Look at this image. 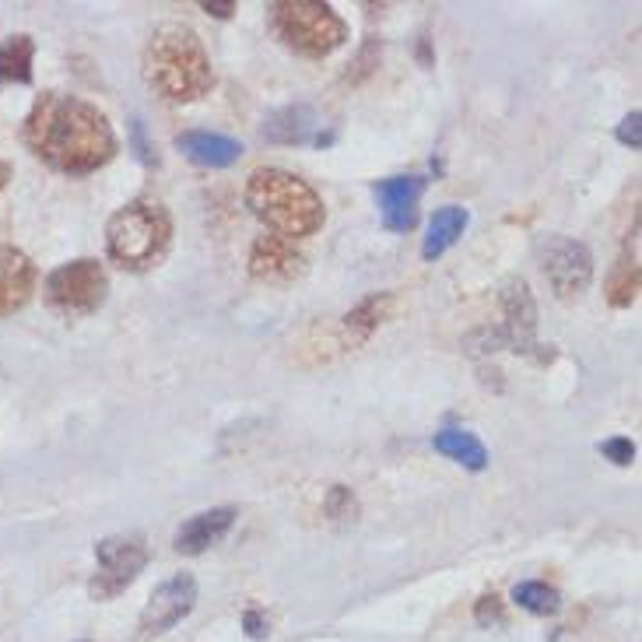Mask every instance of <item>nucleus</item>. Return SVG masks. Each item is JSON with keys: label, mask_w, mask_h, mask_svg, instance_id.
Wrapping results in <instances>:
<instances>
[{"label": "nucleus", "mask_w": 642, "mask_h": 642, "mask_svg": "<svg viewBox=\"0 0 642 642\" xmlns=\"http://www.w3.org/2000/svg\"><path fill=\"white\" fill-rule=\"evenodd\" d=\"M26 144L63 175H88L117 154V134L92 102L63 92L39 96L26 117Z\"/></svg>", "instance_id": "obj_1"}, {"label": "nucleus", "mask_w": 642, "mask_h": 642, "mask_svg": "<svg viewBox=\"0 0 642 642\" xmlns=\"http://www.w3.org/2000/svg\"><path fill=\"white\" fill-rule=\"evenodd\" d=\"M144 81L165 102H197L208 96L214 71L201 36L183 21H162L144 47Z\"/></svg>", "instance_id": "obj_2"}, {"label": "nucleus", "mask_w": 642, "mask_h": 642, "mask_svg": "<svg viewBox=\"0 0 642 642\" xmlns=\"http://www.w3.org/2000/svg\"><path fill=\"white\" fill-rule=\"evenodd\" d=\"M247 208L292 242L313 235L327 218L320 193L288 169H257L247 180Z\"/></svg>", "instance_id": "obj_3"}, {"label": "nucleus", "mask_w": 642, "mask_h": 642, "mask_svg": "<svg viewBox=\"0 0 642 642\" xmlns=\"http://www.w3.org/2000/svg\"><path fill=\"white\" fill-rule=\"evenodd\" d=\"M172 242V221L169 211L154 201H134L120 208L106 225V250L109 260L120 263L123 271H151L162 263Z\"/></svg>", "instance_id": "obj_4"}, {"label": "nucleus", "mask_w": 642, "mask_h": 642, "mask_svg": "<svg viewBox=\"0 0 642 642\" xmlns=\"http://www.w3.org/2000/svg\"><path fill=\"white\" fill-rule=\"evenodd\" d=\"M268 21L271 32L288 50L309 60L330 57L348 39L344 18L330 4H323V0H278V4L268 8Z\"/></svg>", "instance_id": "obj_5"}, {"label": "nucleus", "mask_w": 642, "mask_h": 642, "mask_svg": "<svg viewBox=\"0 0 642 642\" xmlns=\"http://www.w3.org/2000/svg\"><path fill=\"white\" fill-rule=\"evenodd\" d=\"M106 292H109V278L102 271V263L88 260V257L57 268L47 278V288H42L47 305L53 309V313L68 317V320L96 313V309L106 302Z\"/></svg>", "instance_id": "obj_6"}, {"label": "nucleus", "mask_w": 642, "mask_h": 642, "mask_svg": "<svg viewBox=\"0 0 642 642\" xmlns=\"http://www.w3.org/2000/svg\"><path fill=\"white\" fill-rule=\"evenodd\" d=\"M96 575L88 583L92 601H113L130 583L138 580L141 569L148 565V548L141 534H117L96 544Z\"/></svg>", "instance_id": "obj_7"}, {"label": "nucleus", "mask_w": 642, "mask_h": 642, "mask_svg": "<svg viewBox=\"0 0 642 642\" xmlns=\"http://www.w3.org/2000/svg\"><path fill=\"white\" fill-rule=\"evenodd\" d=\"M541 271L559 299H580L593 281V253L569 235H548L541 247Z\"/></svg>", "instance_id": "obj_8"}, {"label": "nucleus", "mask_w": 642, "mask_h": 642, "mask_svg": "<svg viewBox=\"0 0 642 642\" xmlns=\"http://www.w3.org/2000/svg\"><path fill=\"white\" fill-rule=\"evenodd\" d=\"M197 604V580L190 572H180L165 580L159 590L148 596V604L141 611V639H154V635H165L169 629H175L183 618L193 611Z\"/></svg>", "instance_id": "obj_9"}, {"label": "nucleus", "mask_w": 642, "mask_h": 642, "mask_svg": "<svg viewBox=\"0 0 642 642\" xmlns=\"http://www.w3.org/2000/svg\"><path fill=\"white\" fill-rule=\"evenodd\" d=\"M425 180L422 175H390V180L372 183L375 201H380L383 225L390 232H411L418 225V201H422Z\"/></svg>", "instance_id": "obj_10"}, {"label": "nucleus", "mask_w": 642, "mask_h": 642, "mask_svg": "<svg viewBox=\"0 0 642 642\" xmlns=\"http://www.w3.org/2000/svg\"><path fill=\"white\" fill-rule=\"evenodd\" d=\"M305 268V257L284 235H260L250 250V274L257 281H292Z\"/></svg>", "instance_id": "obj_11"}, {"label": "nucleus", "mask_w": 642, "mask_h": 642, "mask_svg": "<svg viewBox=\"0 0 642 642\" xmlns=\"http://www.w3.org/2000/svg\"><path fill=\"white\" fill-rule=\"evenodd\" d=\"M239 516L235 505H214V509H204V513L190 516L180 530H175L172 538V548L180 551V555H204L208 548H214L221 538L229 534L232 523Z\"/></svg>", "instance_id": "obj_12"}, {"label": "nucleus", "mask_w": 642, "mask_h": 642, "mask_svg": "<svg viewBox=\"0 0 642 642\" xmlns=\"http://www.w3.org/2000/svg\"><path fill=\"white\" fill-rule=\"evenodd\" d=\"M36 292V268L32 260L0 242V317H11L26 305Z\"/></svg>", "instance_id": "obj_13"}, {"label": "nucleus", "mask_w": 642, "mask_h": 642, "mask_svg": "<svg viewBox=\"0 0 642 642\" xmlns=\"http://www.w3.org/2000/svg\"><path fill=\"white\" fill-rule=\"evenodd\" d=\"M175 148L201 169H229L242 159V144L235 138L211 134V130H183L175 138Z\"/></svg>", "instance_id": "obj_14"}, {"label": "nucleus", "mask_w": 642, "mask_h": 642, "mask_svg": "<svg viewBox=\"0 0 642 642\" xmlns=\"http://www.w3.org/2000/svg\"><path fill=\"white\" fill-rule=\"evenodd\" d=\"M502 309H505V341L516 351H526L530 341H534V299H530V288L523 281H509L505 295H502Z\"/></svg>", "instance_id": "obj_15"}, {"label": "nucleus", "mask_w": 642, "mask_h": 642, "mask_svg": "<svg viewBox=\"0 0 642 642\" xmlns=\"http://www.w3.org/2000/svg\"><path fill=\"white\" fill-rule=\"evenodd\" d=\"M317 127L320 120L309 106H288L263 123V138L274 144H305V141L317 144Z\"/></svg>", "instance_id": "obj_16"}, {"label": "nucleus", "mask_w": 642, "mask_h": 642, "mask_svg": "<svg viewBox=\"0 0 642 642\" xmlns=\"http://www.w3.org/2000/svg\"><path fill=\"white\" fill-rule=\"evenodd\" d=\"M468 221L471 214L457 208V204H447V208H439L429 221V232H425V242H422V257L425 260H435L447 253L453 242L463 235V229H468Z\"/></svg>", "instance_id": "obj_17"}, {"label": "nucleus", "mask_w": 642, "mask_h": 642, "mask_svg": "<svg viewBox=\"0 0 642 642\" xmlns=\"http://www.w3.org/2000/svg\"><path fill=\"white\" fill-rule=\"evenodd\" d=\"M432 447L442 457L463 463L468 471H484V468H489V450H484V442L474 432H468V429H442V432H435Z\"/></svg>", "instance_id": "obj_18"}, {"label": "nucleus", "mask_w": 642, "mask_h": 642, "mask_svg": "<svg viewBox=\"0 0 642 642\" xmlns=\"http://www.w3.org/2000/svg\"><path fill=\"white\" fill-rule=\"evenodd\" d=\"M36 42L29 36H11L0 42V84H29L32 81Z\"/></svg>", "instance_id": "obj_19"}, {"label": "nucleus", "mask_w": 642, "mask_h": 642, "mask_svg": "<svg viewBox=\"0 0 642 642\" xmlns=\"http://www.w3.org/2000/svg\"><path fill=\"white\" fill-rule=\"evenodd\" d=\"M635 295H639V253L632 247V250H625L622 257H618L614 271L608 278V302L618 305V309H625V305L635 302Z\"/></svg>", "instance_id": "obj_20"}, {"label": "nucleus", "mask_w": 642, "mask_h": 642, "mask_svg": "<svg viewBox=\"0 0 642 642\" xmlns=\"http://www.w3.org/2000/svg\"><path fill=\"white\" fill-rule=\"evenodd\" d=\"M513 601H516L523 611H530V614H541V618L555 614V611L562 608V596H559V590H555V586H548V583H538V580H530V583H516V590H513Z\"/></svg>", "instance_id": "obj_21"}, {"label": "nucleus", "mask_w": 642, "mask_h": 642, "mask_svg": "<svg viewBox=\"0 0 642 642\" xmlns=\"http://www.w3.org/2000/svg\"><path fill=\"white\" fill-rule=\"evenodd\" d=\"M390 305H393L390 295H372V299H365L359 309H351V313L344 317V327H348V330H359V341H365L372 330L387 320V309H390Z\"/></svg>", "instance_id": "obj_22"}, {"label": "nucleus", "mask_w": 642, "mask_h": 642, "mask_svg": "<svg viewBox=\"0 0 642 642\" xmlns=\"http://www.w3.org/2000/svg\"><path fill=\"white\" fill-rule=\"evenodd\" d=\"M355 513H359V502L351 495V489L334 484V489L327 492V516L338 523H355Z\"/></svg>", "instance_id": "obj_23"}, {"label": "nucleus", "mask_w": 642, "mask_h": 642, "mask_svg": "<svg viewBox=\"0 0 642 642\" xmlns=\"http://www.w3.org/2000/svg\"><path fill=\"white\" fill-rule=\"evenodd\" d=\"M601 453H604L611 463H618V468H629V463L635 460V442L625 439V435H614V439L601 442Z\"/></svg>", "instance_id": "obj_24"}, {"label": "nucleus", "mask_w": 642, "mask_h": 642, "mask_svg": "<svg viewBox=\"0 0 642 642\" xmlns=\"http://www.w3.org/2000/svg\"><path fill=\"white\" fill-rule=\"evenodd\" d=\"M618 141H622L625 148H632V151H639V144H642V113H639V109L618 123Z\"/></svg>", "instance_id": "obj_25"}, {"label": "nucleus", "mask_w": 642, "mask_h": 642, "mask_svg": "<svg viewBox=\"0 0 642 642\" xmlns=\"http://www.w3.org/2000/svg\"><path fill=\"white\" fill-rule=\"evenodd\" d=\"M474 618L481 625H492V622H502L505 611H502V601H499V593H484L478 608H474Z\"/></svg>", "instance_id": "obj_26"}, {"label": "nucleus", "mask_w": 642, "mask_h": 642, "mask_svg": "<svg viewBox=\"0 0 642 642\" xmlns=\"http://www.w3.org/2000/svg\"><path fill=\"white\" fill-rule=\"evenodd\" d=\"M242 629H247V635H250L253 642H263V639L271 635V622H268V618H263L260 611H247V614H242Z\"/></svg>", "instance_id": "obj_27"}, {"label": "nucleus", "mask_w": 642, "mask_h": 642, "mask_svg": "<svg viewBox=\"0 0 642 642\" xmlns=\"http://www.w3.org/2000/svg\"><path fill=\"white\" fill-rule=\"evenodd\" d=\"M369 63H375V68H380V50H375V42H369V47L362 50V57H359V63H355L359 71H355V74H348V78H351V81H359L362 74H369V71H372Z\"/></svg>", "instance_id": "obj_28"}, {"label": "nucleus", "mask_w": 642, "mask_h": 642, "mask_svg": "<svg viewBox=\"0 0 642 642\" xmlns=\"http://www.w3.org/2000/svg\"><path fill=\"white\" fill-rule=\"evenodd\" d=\"M201 8H204L208 14H214V18H232V11H235L232 0H204Z\"/></svg>", "instance_id": "obj_29"}, {"label": "nucleus", "mask_w": 642, "mask_h": 642, "mask_svg": "<svg viewBox=\"0 0 642 642\" xmlns=\"http://www.w3.org/2000/svg\"><path fill=\"white\" fill-rule=\"evenodd\" d=\"M8 180H11V165H8V162H0V190L8 187Z\"/></svg>", "instance_id": "obj_30"}]
</instances>
